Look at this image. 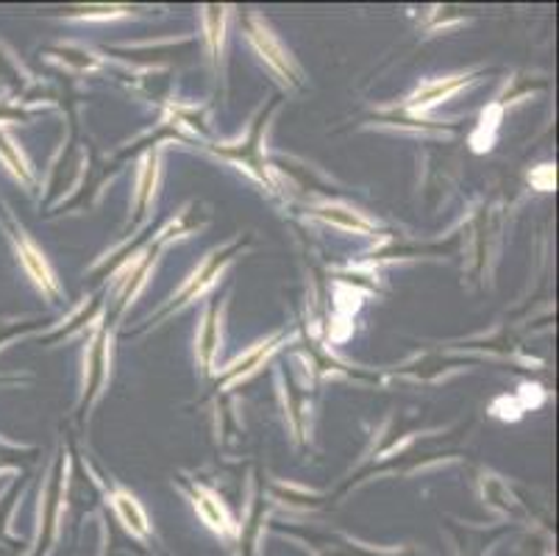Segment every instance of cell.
Here are the masks:
<instances>
[{
  "mask_svg": "<svg viewBox=\"0 0 559 556\" xmlns=\"http://www.w3.org/2000/svg\"><path fill=\"white\" fill-rule=\"evenodd\" d=\"M117 507H120V512H123V518L129 520V527H134L136 532H142V529H145V520H142L140 509H136L134 504L129 501V498H120V501H117Z\"/></svg>",
  "mask_w": 559,
  "mask_h": 556,
  "instance_id": "1",
  "label": "cell"
}]
</instances>
